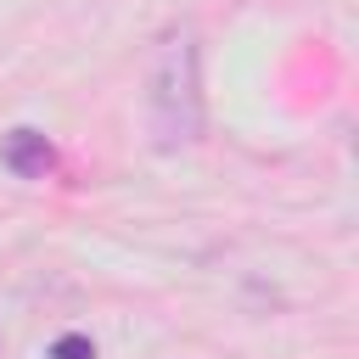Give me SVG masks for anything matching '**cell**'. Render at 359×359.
I'll return each instance as SVG.
<instances>
[{"label":"cell","instance_id":"obj_1","mask_svg":"<svg viewBox=\"0 0 359 359\" xmlns=\"http://www.w3.org/2000/svg\"><path fill=\"white\" fill-rule=\"evenodd\" d=\"M146 118L163 151L191 146L202 135V79H196V34L174 28L151 62V90H146Z\"/></svg>","mask_w":359,"mask_h":359},{"label":"cell","instance_id":"obj_2","mask_svg":"<svg viewBox=\"0 0 359 359\" xmlns=\"http://www.w3.org/2000/svg\"><path fill=\"white\" fill-rule=\"evenodd\" d=\"M0 163L17 174V180H45L56 168V146L39 135V129H11L0 140Z\"/></svg>","mask_w":359,"mask_h":359},{"label":"cell","instance_id":"obj_3","mask_svg":"<svg viewBox=\"0 0 359 359\" xmlns=\"http://www.w3.org/2000/svg\"><path fill=\"white\" fill-rule=\"evenodd\" d=\"M50 359H95V342H90L84 331H62V337L50 342Z\"/></svg>","mask_w":359,"mask_h":359}]
</instances>
